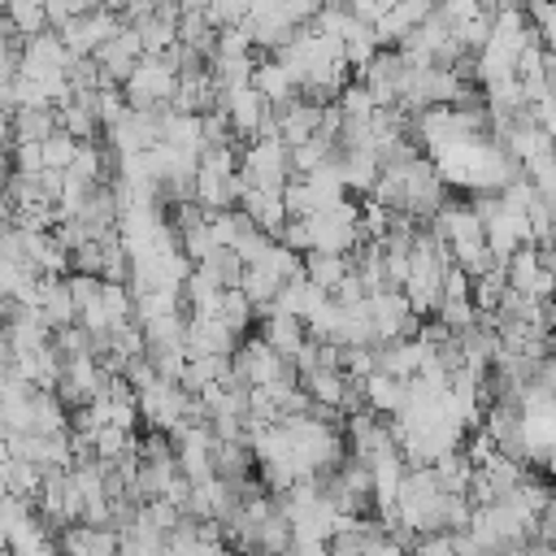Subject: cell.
<instances>
[{
	"label": "cell",
	"instance_id": "obj_1",
	"mask_svg": "<svg viewBox=\"0 0 556 556\" xmlns=\"http://www.w3.org/2000/svg\"><path fill=\"white\" fill-rule=\"evenodd\" d=\"M56 126H61L56 104H17V109H13V117H9V135H13V143H22V139L43 143Z\"/></svg>",
	"mask_w": 556,
	"mask_h": 556
},
{
	"label": "cell",
	"instance_id": "obj_2",
	"mask_svg": "<svg viewBox=\"0 0 556 556\" xmlns=\"http://www.w3.org/2000/svg\"><path fill=\"white\" fill-rule=\"evenodd\" d=\"M252 87L269 100V104H287L291 96H300V83H295V74L278 61V56H269V61H256V70H252Z\"/></svg>",
	"mask_w": 556,
	"mask_h": 556
},
{
	"label": "cell",
	"instance_id": "obj_3",
	"mask_svg": "<svg viewBox=\"0 0 556 556\" xmlns=\"http://www.w3.org/2000/svg\"><path fill=\"white\" fill-rule=\"evenodd\" d=\"M78 148H83V139H78L74 130L56 126V130L43 139V165H48V169H70V165L78 161Z\"/></svg>",
	"mask_w": 556,
	"mask_h": 556
}]
</instances>
